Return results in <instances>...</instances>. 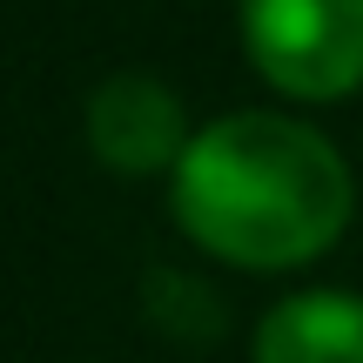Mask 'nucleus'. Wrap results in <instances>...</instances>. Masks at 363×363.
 I'll return each mask as SVG.
<instances>
[{
    "mask_svg": "<svg viewBox=\"0 0 363 363\" xmlns=\"http://www.w3.org/2000/svg\"><path fill=\"white\" fill-rule=\"evenodd\" d=\"M175 222L229 269H303L357 216V175L323 128L276 108H235L195 128L169 175Z\"/></svg>",
    "mask_w": 363,
    "mask_h": 363,
    "instance_id": "obj_1",
    "label": "nucleus"
},
{
    "mask_svg": "<svg viewBox=\"0 0 363 363\" xmlns=\"http://www.w3.org/2000/svg\"><path fill=\"white\" fill-rule=\"evenodd\" d=\"M242 54L289 101H343L363 88V0H242Z\"/></svg>",
    "mask_w": 363,
    "mask_h": 363,
    "instance_id": "obj_2",
    "label": "nucleus"
},
{
    "mask_svg": "<svg viewBox=\"0 0 363 363\" xmlns=\"http://www.w3.org/2000/svg\"><path fill=\"white\" fill-rule=\"evenodd\" d=\"M81 128H88L94 162L115 175H175V162L195 142L182 94L155 74H108L88 94V121Z\"/></svg>",
    "mask_w": 363,
    "mask_h": 363,
    "instance_id": "obj_3",
    "label": "nucleus"
},
{
    "mask_svg": "<svg viewBox=\"0 0 363 363\" xmlns=\"http://www.w3.org/2000/svg\"><path fill=\"white\" fill-rule=\"evenodd\" d=\"M249 363H363V296L296 289L256 323Z\"/></svg>",
    "mask_w": 363,
    "mask_h": 363,
    "instance_id": "obj_4",
    "label": "nucleus"
}]
</instances>
